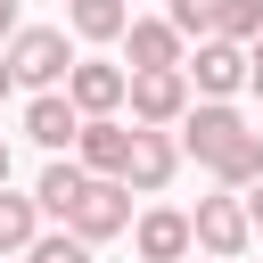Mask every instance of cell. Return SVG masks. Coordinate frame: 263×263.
I'll return each instance as SVG.
<instances>
[{
  "mask_svg": "<svg viewBox=\"0 0 263 263\" xmlns=\"http://www.w3.org/2000/svg\"><path fill=\"white\" fill-rule=\"evenodd\" d=\"M0 189H8V140H0Z\"/></svg>",
  "mask_w": 263,
  "mask_h": 263,
  "instance_id": "cell-23",
  "label": "cell"
},
{
  "mask_svg": "<svg viewBox=\"0 0 263 263\" xmlns=\"http://www.w3.org/2000/svg\"><path fill=\"white\" fill-rule=\"evenodd\" d=\"M132 238H140V263H181V255L197 247V222L173 214V205H148V214L132 222Z\"/></svg>",
  "mask_w": 263,
  "mask_h": 263,
  "instance_id": "cell-11",
  "label": "cell"
},
{
  "mask_svg": "<svg viewBox=\"0 0 263 263\" xmlns=\"http://www.w3.org/2000/svg\"><path fill=\"white\" fill-rule=\"evenodd\" d=\"M66 25H74L82 41H123V33H132V8H123V0H66Z\"/></svg>",
  "mask_w": 263,
  "mask_h": 263,
  "instance_id": "cell-13",
  "label": "cell"
},
{
  "mask_svg": "<svg viewBox=\"0 0 263 263\" xmlns=\"http://www.w3.org/2000/svg\"><path fill=\"white\" fill-rule=\"evenodd\" d=\"M189 66H148V74H132V123H156V132H173L181 115H189Z\"/></svg>",
  "mask_w": 263,
  "mask_h": 263,
  "instance_id": "cell-4",
  "label": "cell"
},
{
  "mask_svg": "<svg viewBox=\"0 0 263 263\" xmlns=\"http://www.w3.org/2000/svg\"><path fill=\"white\" fill-rule=\"evenodd\" d=\"M255 99H263V41H255Z\"/></svg>",
  "mask_w": 263,
  "mask_h": 263,
  "instance_id": "cell-22",
  "label": "cell"
},
{
  "mask_svg": "<svg viewBox=\"0 0 263 263\" xmlns=\"http://www.w3.org/2000/svg\"><path fill=\"white\" fill-rule=\"evenodd\" d=\"M8 90H16V66H8V49H0V99H8Z\"/></svg>",
  "mask_w": 263,
  "mask_h": 263,
  "instance_id": "cell-21",
  "label": "cell"
},
{
  "mask_svg": "<svg viewBox=\"0 0 263 263\" xmlns=\"http://www.w3.org/2000/svg\"><path fill=\"white\" fill-rule=\"evenodd\" d=\"M181 132H156V123H140V140H132V164H123V181H132V197H156L173 173H181Z\"/></svg>",
  "mask_w": 263,
  "mask_h": 263,
  "instance_id": "cell-8",
  "label": "cell"
},
{
  "mask_svg": "<svg viewBox=\"0 0 263 263\" xmlns=\"http://www.w3.org/2000/svg\"><path fill=\"white\" fill-rule=\"evenodd\" d=\"M25 263H90V238H74V230H58V238H33V247H25Z\"/></svg>",
  "mask_w": 263,
  "mask_h": 263,
  "instance_id": "cell-17",
  "label": "cell"
},
{
  "mask_svg": "<svg viewBox=\"0 0 263 263\" xmlns=\"http://www.w3.org/2000/svg\"><path fill=\"white\" fill-rule=\"evenodd\" d=\"M197 247L214 255V263H238L247 255V238H255V214H247V197L238 189H222V197H197Z\"/></svg>",
  "mask_w": 263,
  "mask_h": 263,
  "instance_id": "cell-3",
  "label": "cell"
},
{
  "mask_svg": "<svg viewBox=\"0 0 263 263\" xmlns=\"http://www.w3.org/2000/svg\"><path fill=\"white\" fill-rule=\"evenodd\" d=\"M66 99H74L82 115H115V107H132V74L107 66V58H82V66L66 74Z\"/></svg>",
  "mask_w": 263,
  "mask_h": 263,
  "instance_id": "cell-10",
  "label": "cell"
},
{
  "mask_svg": "<svg viewBox=\"0 0 263 263\" xmlns=\"http://www.w3.org/2000/svg\"><path fill=\"white\" fill-rule=\"evenodd\" d=\"M238 197H247V214H255V230H263V181H255V189H238Z\"/></svg>",
  "mask_w": 263,
  "mask_h": 263,
  "instance_id": "cell-20",
  "label": "cell"
},
{
  "mask_svg": "<svg viewBox=\"0 0 263 263\" xmlns=\"http://www.w3.org/2000/svg\"><path fill=\"white\" fill-rule=\"evenodd\" d=\"M189 82H197V99L255 90V49H247V41H197V58H189Z\"/></svg>",
  "mask_w": 263,
  "mask_h": 263,
  "instance_id": "cell-5",
  "label": "cell"
},
{
  "mask_svg": "<svg viewBox=\"0 0 263 263\" xmlns=\"http://www.w3.org/2000/svg\"><path fill=\"white\" fill-rule=\"evenodd\" d=\"M132 140H140V123H123V115H90V123H82V140H74V156H82V173H99V181H123V164H132Z\"/></svg>",
  "mask_w": 263,
  "mask_h": 263,
  "instance_id": "cell-7",
  "label": "cell"
},
{
  "mask_svg": "<svg viewBox=\"0 0 263 263\" xmlns=\"http://www.w3.org/2000/svg\"><path fill=\"white\" fill-rule=\"evenodd\" d=\"M173 25H181V33H205V41H214V0H173Z\"/></svg>",
  "mask_w": 263,
  "mask_h": 263,
  "instance_id": "cell-18",
  "label": "cell"
},
{
  "mask_svg": "<svg viewBox=\"0 0 263 263\" xmlns=\"http://www.w3.org/2000/svg\"><path fill=\"white\" fill-rule=\"evenodd\" d=\"M82 189H90V173H82V156H58V164L41 173V189H33V197H41V214H58V222H66Z\"/></svg>",
  "mask_w": 263,
  "mask_h": 263,
  "instance_id": "cell-14",
  "label": "cell"
},
{
  "mask_svg": "<svg viewBox=\"0 0 263 263\" xmlns=\"http://www.w3.org/2000/svg\"><path fill=\"white\" fill-rule=\"evenodd\" d=\"M66 230H74V238H90V247H99V238H115V230H132V181H99V173H90V189H82V197H74V214H66Z\"/></svg>",
  "mask_w": 263,
  "mask_h": 263,
  "instance_id": "cell-6",
  "label": "cell"
},
{
  "mask_svg": "<svg viewBox=\"0 0 263 263\" xmlns=\"http://www.w3.org/2000/svg\"><path fill=\"white\" fill-rule=\"evenodd\" d=\"M123 41H132V74H148V66H189V58H181V41H189V33H181L173 16H132V33H123Z\"/></svg>",
  "mask_w": 263,
  "mask_h": 263,
  "instance_id": "cell-12",
  "label": "cell"
},
{
  "mask_svg": "<svg viewBox=\"0 0 263 263\" xmlns=\"http://www.w3.org/2000/svg\"><path fill=\"white\" fill-rule=\"evenodd\" d=\"M214 41H263V0H214Z\"/></svg>",
  "mask_w": 263,
  "mask_h": 263,
  "instance_id": "cell-16",
  "label": "cell"
},
{
  "mask_svg": "<svg viewBox=\"0 0 263 263\" xmlns=\"http://www.w3.org/2000/svg\"><path fill=\"white\" fill-rule=\"evenodd\" d=\"M181 148L222 181V189H255L263 181V132L230 107V99H197L181 115Z\"/></svg>",
  "mask_w": 263,
  "mask_h": 263,
  "instance_id": "cell-1",
  "label": "cell"
},
{
  "mask_svg": "<svg viewBox=\"0 0 263 263\" xmlns=\"http://www.w3.org/2000/svg\"><path fill=\"white\" fill-rule=\"evenodd\" d=\"M25 25H16V0H0V41H16Z\"/></svg>",
  "mask_w": 263,
  "mask_h": 263,
  "instance_id": "cell-19",
  "label": "cell"
},
{
  "mask_svg": "<svg viewBox=\"0 0 263 263\" xmlns=\"http://www.w3.org/2000/svg\"><path fill=\"white\" fill-rule=\"evenodd\" d=\"M41 238V197H16V189H0V255H25Z\"/></svg>",
  "mask_w": 263,
  "mask_h": 263,
  "instance_id": "cell-15",
  "label": "cell"
},
{
  "mask_svg": "<svg viewBox=\"0 0 263 263\" xmlns=\"http://www.w3.org/2000/svg\"><path fill=\"white\" fill-rule=\"evenodd\" d=\"M82 123H90V115H82L66 90H33V99H25V140H33V148H49V156H58V148H74V140H82Z\"/></svg>",
  "mask_w": 263,
  "mask_h": 263,
  "instance_id": "cell-9",
  "label": "cell"
},
{
  "mask_svg": "<svg viewBox=\"0 0 263 263\" xmlns=\"http://www.w3.org/2000/svg\"><path fill=\"white\" fill-rule=\"evenodd\" d=\"M8 66H16V82H25V90H58L82 58L66 49V33H58V25H25V33L8 41Z\"/></svg>",
  "mask_w": 263,
  "mask_h": 263,
  "instance_id": "cell-2",
  "label": "cell"
}]
</instances>
